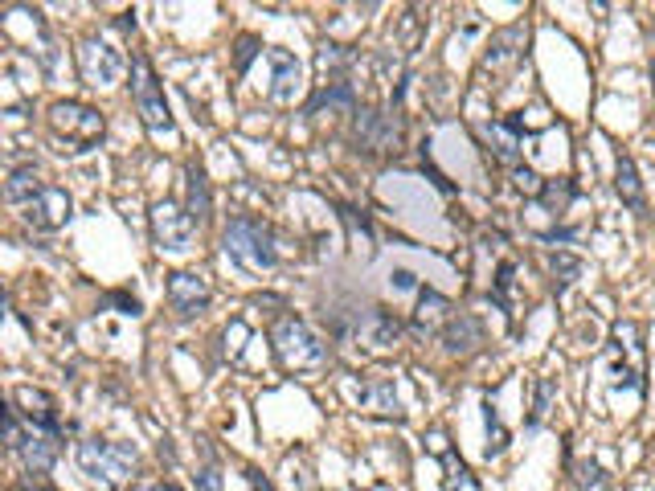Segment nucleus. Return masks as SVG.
Wrapping results in <instances>:
<instances>
[{
  "instance_id": "1",
  "label": "nucleus",
  "mask_w": 655,
  "mask_h": 491,
  "mask_svg": "<svg viewBox=\"0 0 655 491\" xmlns=\"http://www.w3.org/2000/svg\"><path fill=\"white\" fill-rule=\"evenodd\" d=\"M222 250L242 266V271H275L279 266V246H275V230L254 213H238L226 221L222 230Z\"/></svg>"
},
{
  "instance_id": "2",
  "label": "nucleus",
  "mask_w": 655,
  "mask_h": 491,
  "mask_svg": "<svg viewBox=\"0 0 655 491\" xmlns=\"http://www.w3.org/2000/svg\"><path fill=\"white\" fill-rule=\"evenodd\" d=\"M78 467L107 491H131L140 471V455L131 442H107V438H86L78 442Z\"/></svg>"
},
{
  "instance_id": "3",
  "label": "nucleus",
  "mask_w": 655,
  "mask_h": 491,
  "mask_svg": "<svg viewBox=\"0 0 655 491\" xmlns=\"http://www.w3.org/2000/svg\"><path fill=\"white\" fill-rule=\"evenodd\" d=\"M271 344H275L279 365L291 369V373H312V369L328 365V344L299 316H279L275 328H271Z\"/></svg>"
},
{
  "instance_id": "4",
  "label": "nucleus",
  "mask_w": 655,
  "mask_h": 491,
  "mask_svg": "<svg viewBox=\"0 0 655 491\" xmlns=\"http://www.w3.org/2000/svg\"><path fill=\"white\" fill-rule=\"evenodd\" d=\"M131 99H136V111H140L144 127L152 131L156 140L177 136V123H172V111H168V103H164V86H160L152 62H148L144 54L131 58Z\"/></svg>"
},
{
  "instance_id": "5",
  "label": "nucleus",
  "mask_w": 655,
  "mask_h": 491,
  "mask_svg": "<svg viewBox=\"0 0 655 491\" xmlns=\"http://www.w3.org/2000/svg\"><path fill=\"white\" fill-rule=\"evenodd\" d=\"M50 127H54V136L74 144V152H86V148H95L99 136H103V115L95 107H86V103H74V99H58L50 111H46Z\"/></svg>"
},
{
  "instance_id": "6",
  "label": "nucleus",
  "mask_w": 655,
  "mask_h": 491,
  "mask_svg": "<svg viewBox=\"0 0 655 491\" xmlns=\"http://www.w3.org/2000/svg\"><path fill=\"white\" fill-rule=\"evenodd\" d=\"M152 234L164 254H185L197 238V217L177 201H156L152 205Z\"/></svg>"
},
{
  "instance_id": "7",
  "label": "nucleus",
  "mask_w": 655,
  "mask_h": 491,
  "mask_svg": "<svg viewBox=\"0 0 655 491\" xmlns=\"http://www.w3.org/2000/svg\"><path fill=\"white\" fill-rule=\"evenodd\" d=\"M78 70H82V78L91 86H115L123 78L127 62H123V54L115 46H107V41L86 37L78 46Z\"/></svg>"
},
{
  "instance_id": "8",
  "label": "nucleus",
  "mask_w": 655,
  "mask_h": 491,
  "mask_svg": "<svg viewBox=\"0 0 655 491\" xmlns=\"http://www.w3.org/2000/svg\"><path fill=\"white\" fill-rule=\"evenodd\" d=\"M70 213H74V201H70V193L58 189V185H46V189H41V193L25 205V221H29V226H37V230H46V234L62 230L66 221H70Z\"/></svg>"
},
{
  "instance_id": "9",
  "label": "nucleus",
  "mask_w": 655,
  "mask_h": 491,
  "mask_svg": "<svg viewBox=\"0 0 655 491\" xmlns=\"http://www.w3.org/2000/svg\"><path fill=\"white\" fill-rule=\"evenodd\" d=\"M13 406H17V414H25V422H29L33 430H50V434H62L58 401H54L46 389L17 385V389H13Z\"/></svg>"
},
{
  "instance_id": "10",
  "label": "nucleus",
  "mask_w": 655,
  "mask_h": 491,
  "mask_svg": "<svg viewBox=\"0 0 655 491\" xmlns=\"http://www.w3.org/2000/svg\"><path fill=\"white\" fill-rule=\"evenodd\" d=\"M168 303L181 320H193L209 307V283L193 271H172L168 275Z\"/></svg>"
},
{
  "instance_id": "11",
  "label": "nucleus",
  "mask_w": 655,
  "mask_h": 491,
  "mask_svg": "<svg viewBox=\"0 0 655 491\" xmlns=\"http://www.w3.org/2000/svg\"><path fill=\"white\" fill-rule=\"evenodd\" d=\"M402 144V123L381 111H357V148L365 152H398Z\"/></svg>"
},
{
  "instance_id": "12",
  "label": "nucleus",
  "mask_w": 655,
  "mask_h": 491,
  "mask_svg": "<svg viewBox=\"0 0 655 491\" xmlns=\"http://www.w3.org/2000/svg\"><path fill=\"white\" fill-rule=\"evenodd\" d=\"M524 46H529V25H508V29H496L488 50H484V66L488 70H508L520 62Z\"/></svg>"
},
{
  "instance_id": "13",
  "label": "nucleus",
  "mask_w": 655,
  "mask_h": 491,
  "mask_svg": "<svg viewBox=\"0 0 655 491\" xmlns=\"http://www.w3.org/2000/svg\"><path fill=\"white\" fill-rule=\"evenodd\" d=\"M17 455L25 459V471H29L33 479L50 475V467L58 463V434H50V430H33V426H29V434H25V442H21V451H17Z\"/></svg>"
},
{
  "instance_id": "14",
  "label": "nucleus",
  "mask_w": 655,
  "mask_h": 491,
  "mask_svg": "<svg viewBox=\"0 0 655 491\" xmlns=\"http://www.w3.org/2000/svg\"><path fill=\"white\" fill-rule=\"evenodd\" d=\"M451 320H455V316H451V299L439 295V291H430V287H422V291H418V307H414V332H418V336H430V332L443 336V328H447Z\"/></svg>"
},
{
  "instance_id": "15",
  "label": "nucleus",
  "mask_w": 655,
  "mask_h": 491,
  "mask_svg": "<svg viewBox=\"0 0 655 491\" xmlns=\"http://www.w3.org/2000/svg\"><path fill=\"white\" fill-rule=\"evenodd\" d=\"M479 136H484L492 144V152L504 160V164H520V136H524V119L512 115L504 123H479Z\"/></svg>"
},
{
  "instance_id": "16",
  "label": "nucleus",
  "mask_w": 655,
  "mask_h": 491,
  "mask_svg": "<svg viewBox=\"0 0 655 491\" xmlns=\"http://www.w3.org/2000/svg\"><path fill=\"white\" fill-rule=\"evenodd\" d=\"M271 70H275L271 99H275V103H295L299 82H303V66H299L287 50H271Z\"/></svg>"
},
{
  "instance_id": "17",
  "label": "nucleus",
  "mask_w": 655,
  "mask_h": 491,
  "mask_svg": "<svg viewBox=\"0 0 655 491\" xmlns=\"http://www.w3.org/2000/svg\"><path fill=\"white\" fill-rule=\"evenodd\" d=\"M479 344H484V324L475 316H455L447 328H443V348L451 356H471Z\"/></svg>"
},
{
  "instance_id": "18",
  "label": "nucleus",
  "mask_w": 655,
  "mask_h": 491,
  "mask_svg": "<svg viewBox=\"0 0 655 491\" xmlns=\"http://www.w3.org/2000/svg\"><path fill=\"white\" fill-rule=\"evenodd\" d=\"M340 111V115H357V91L353 82H324L320 91L308 99V115H320V111Z\"/></svg>"
},
{
  "instance_id": "19",
  "label": "nucleus",
  "mask_w": 655,
  "mask_h": 491,
  "mask_svg": "<svg viewBox=\"0 0 655 491\" xmlns=\"http://www.w3.org/2000/svg\"><path fill=\"white\" fill-rule=\"evenodd\" d=\"M357 332H361L369 344L385 348V344H393V340H398L402 324L393 320V311H385V307H369V311H365V320H357Z\"/></svg>"
},
{
  "instance_id": "20",
  "label": "nucleus",
  "mask_w": 655,
  "mask_h": 491,
  "mask_svg": "<svg viewBox=\"0 0 655 491\" xmlns=\"http://www.w3.org/2000/svg\"><path fill=\"white\" fill-rule=\"evenodd\" d=\"M426 442H430V451L439 455L443 467H447V491H467V487H471V475H467V467L455 459V451L447 446V434H443V430H430Z\"/></svg>"
},
{
  "instance_id": "21",
  "label": "nucleus",
  "mask_w": 655,
  "mask_h": 491,
  "mask_svg": "<svg viewBox=\"0 0 655 491\" xmlns=\"http://www.w3.org/2000/svg\"><path fill=\"white\" fill-rule=\"evenodd\" d=\"M545 266H549V275H553V291L557 295H565V291L578 283V275H582V258L570 254V250H549L545 254Z\"/></svg>"
},
{
  "instance_id": "22",
  "label": "nucleus",
  "mask_w": 655,
  "mask_h": 491,
  "mask_svg": "<svg viewBox=\"0 0 655 491\" xmlns=\"http://www.w3.org/2000/svg\"><path fill=\"white\" fill-rule=\"evenodd\" d=\"M615 193L623 197V205L643 209V181H639V168L631 156H619V164H615Z\"/></svg>"
},
{
  "instance_id": "23",
  "label": "nucleus",
  "mask_w": 655,
  "mask_h": 491,
  "mask_svg": "<svg viewBox=\"0 0 655 491\" xmlns=\"http://www.w3.org/2000/svg\"><path fill=\"white\" fill-rule=\"evenodd\" d=\"M185 185H189V201H185V209L197 217V226L209 217V209H213V193H209V181H205V172L197 168V164H189L185 168Z\"/></svg>"
},
{
  "instance_id": "24",
  "label": "nucleus",
  "mask_w": 655,
  "mask_h": 491,
  "mask_svg": "<svg viewBox=\"0 0 655 491\" xmlns=\"http://www.w3.org/2000/svg\"><path fill=\"white\" fill-rule=\"evenodd\" d=\"M574 197H578V189H574V181H545V189H541V197H537V205L549 213V217H565V209L574 205Z\"/></svg>"
},
{
  "instance_id": "25",
  "label": "nucleus",
  "mask_w": 655,
  "mask_h": 491,
  "mask_svg": "<svg viewBox=\"0 0 655 491\" xmlns=\"http://www.w3.org/2000/svg\"><path fill=\"white\" fill-rule=\"evenodd\" d=\"M41 189H46V181H41V176H37L33 168H17V172L9 176V181H5V197H9L13 205H21V209H25Z\"/></svg>"
},
{
  "instance_id": "26",
  "label": "nucleus",
  "mask_w": 655,
  "mask_h": 491,
  "mask_svg": "<svg viewBox=\"0 0 655 491\" xmlns=\"http://www.w3.org/2000/svg\"><path fill=\"white\" fill-rule=\"evenodd\" d=\"M361 406L373 410V414H393V418H402V406H398V393H393L389 381H373L361 389Z\"/></svg>"
},
{
  "instance_id": "27",
  "label": "nucleus",
  "mask_w": 655,
  "mask_h": 491,
  "mask_svg": "<svg viewBox=\"0 0 655 491\" xmlns=\"http://www.w3.org/2000/svg\"><path fill=\"white\" fill-rule=\"evenodd\" d=\"M512 287H516V262L504 258V262L496 266V279H492V303H496L500 311H508V316H512Z\"/></svg>"
},
{
  "instance_id": "28",
  "label": "nucleus",
  "mask_w": 655,
  "mask_h": 491,
  "mask_svg": "<svg viewBox=\"0 0 655 491\" xmlns=\"http://www.w3.org/2000/svg\"><path fill=\"white\" fill-rule=\"evenodd\" d=\"M553 397H557V381H553V377H537V385H533V414H529V430H537V426L545 422V414H549V406H553Z\"/></svg>"
},
{
  "instance_id": "29",
  "label": "nucleus",
  "mask_w": 655,
  "mask_h": 491,
  "mask_svg": "<svg viewBox=\"0 0 655 491\" xmlns=\"http://www.w3.org/2000/svg\"><path fill=\"white\" fill-rule=\"evenodd\" d=\"M574 479H578V487L582 491H610V475L594 463V459H582V463H574Z\"/></svg>"
},
{
  "instance_id": "30",
  "label": "nucleus",
  "mask_w": 655,
  "mask_h": 491,
  "mask_svg": "<svg viewBox=\"0 0 655 491\" xmlns=\"http://www.w3.org/2000/svg\"><path fill=\"white\" fill-rule=\"evenodd\" d=\"M484 422H488V459H496V455H504V446H508V434H504V426H500V414H496V406H492V401H488V406H484Z\"/></svg>"
},
{
  "instance_id": "31",
  "label": "nucleus",
  "mask_w": 655,
  "mask_h": 491,
  "mask_svg": "<svg viewBox=\"0 0 655 491\" xmlns=\"http://www.w3.org/2000/svg\"><path fill=\"white\" fill-rule=\"evenodd\" d=\"M512 185H516L524 197H533V201H537L541 189H545V181H541V176H537L529 164H516V168H512Z\"/></svg>"
},
{
  "instance_id": "32",
  "label": "nucleus",
  "mask_w": 655,
  "mask_h": 491,
  "mask_svg": "<svg viewBox=\"0 0 655 491\" xmlns=\"http://www.w3.org/2000/svg\"><path fill=\"white\" fill-rule=\"evenodd\" d=\"M348 62H353V54H348L344 46H320V54H316V66H320V74H332V70H344Z\"/></svg>"
},
{
  "instance_id": "33",
  "label": "nucleus",
  "mask_w": 655,
  "mask_h": 491,
  "mask_svg": "<svg viewBox=\"0 0 655 491\" xmlns=\"http://www.w3.org/2000/svg\"><path fill=\"white\" fill-rule=\"evenodd\" d=\"M340 221H344V226L353 230V234H361L365 242H373V226H369V217H365V213H357L353 205H340Z\"/></svg>"
},
{
  "instance_id": "34",
  "label": "nucleus",
  "mask_w": 655,
  "mask_h": 491,
  "mask_svg": "<svg viewBox=\"0 0 655 491\" xmlns=\"http://www.w3.org/2000/svg\"><path fill=\"white\" fill-rule=\"evenodd\" d=\"M5 442H9V451H21V442H25V430H21V414H17V406L5 410Z\"/></svg>"
},
{
  "instance_id": "35",
  "label": "nucleus",
  "mask_w": 655,
  "mask_h": 491,
  "mask_svg": "<svg viewBox=\"0 0 655 491\" xmlns=\"http://www.w3.org/2000/svg\"><path fill=\"white\" fill-rule=\"evenodd\" d=\"M262 50H258V37H238V54H234V66L238 70H246L254 58H258Z\"/></svg>"
},
{
  "instance_id": "36",
  "label": "nucleus",
  "mask_w": 655,
  "mask_h": 491,
  "mask_svg": "<svg viewBox=\"0 0 655 491\" xmlns=\"http://www.w3.org/2000/svg\"><path fill=\"white\" fill-rule=\"evenodd\" d=\"M103 303H115L119 311H123V316H140V299L136 295H123V291H111Z\"/></svg>"
},
{
  "instance_id": "37",
  "label": "nucleus",
  "mask_w": 655,
  "mask_h": 491,
  "mask_svg": "<svg viewBox=\"0 0 655 491\" xmlns=\"http://www.w3.org/2000/svg\"><path fill=\"white\" fill-rule=\"evenodd\" d=\"M197 491H222V475H217V467L197 471Z\"/></svg>"
},
{
  "instance_id": "38",
  "label": "nucleus",
  "mask_w": 655,
  "mask_h": 491,
  "mask_svg": "<svg viewBox=\"0 0 655 491\" xmlns=\"http://www.w3.org/2000/svg\"><path fill=\"white\" fill-rule=\"evenodd\" d=\"M246 483H250V491H275L271 479L262 475V471H246Z\"/></svg>"
},
{
  "instance_id": "39",
  "label": "nucleus",
  "mask_w": 655,
  "mask_h": 491,
  "mask_svg": "<svg viewBox=\"0 0 655 491\" xmlns=\"http://www.w3.org/2000/svg\"><path fill=\"white\" fill-rule=\"evenodd\" d=\"M393 283H398L402 291H410V287H418V279H414L410 271H393Z\"/></svg>"
},
{
  "instance_id": "40",
  "label": "nucleus",
  "mask_w": 655,
  "mask_h": 491,
  "mask_svg": "<svg viewBox=\"0 0 655 491\" xmlns=\"http://www.w3.org/2000/svg\"><path fill=\"white\" fill-rule=\"evenodd\" d=\"M119 29H123V33H136V17L123 13V17H119Z\"/></svg>"
},
{
  "instance_id": "41",
  "label": "nucleus",
  "mask_w": 655,
  "mask_h": 491,
  "mask_svg": "<svg viewBox=\"0 0 655 491\" xmlns=\"http://www.w3.org/2000/svg\"><path fill=\"white\" fill-rule=\"evenodd\" d=\"M13 491H50V487H37V483H21V487H13Z\"/></svg>"
},
{
  "instance_id": "42",
  "label": "nucleus",
  "mask_w": 655,
  "mask_h": 491,
  "mask_svg": "<svg viewBox=\"0 0 655 491\" xmlns=\"http://www.w3.org/2000/svg\"><path fill=\"white\" fill-rule=\"evenodd\" d=\"M156 491H185V487H177V483H172V479H168V483H160Z\"/></svg>"
},
{
  "instance_id": "43",
  "label": "nucleus",
  "mask_w": 655,
  "mask_h": 491,
  "mask_svg": "<svg viewBox=\"0 0 655 491\" xmlns=\"http://www.w3.org/2000/svg\"><path fill=\"white\" fill-rule=\"evenodd\" d=\"M651 91H655V58H651Z\"/></svg>"
}]
</instances>
